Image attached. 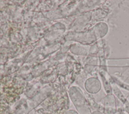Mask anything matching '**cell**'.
I'll return each instance as SVG.
<instances>
[{
  "instance_id": "cell-1",
  "label": "cell",
  "mask_w": 129,
  "mask_h": 114,
  "mask_svg": "<svg viewBox=\"0 0 129 114\" xmlns=\"http://www.w3.org/2000/svg\"><path fill=\"white\" fill-rule=\"evenodd\" d=\"M86 88L88 92L92 93H95L99 91L101 88V84L98 79L91 78L86 82Z\"/></svg>"
},
{
  "instance_id": "cell-2",
  "label": "cell",
  "mask_w": 129,
  "mask_h": 114,
  "mask_svg": "<svg viewBox=\"0 0 129 114\" xmlns=\"http://www.w3.org/2000/svg\"><path fill=\"white\" fill-rule=\"evenodd\" d=\"M91 114H102V113L99 111H94Z\"/></svg>"
},
{
  "instance_id": "cell-3",
  "label": "cell",
  "mask_w": 129,
  "mask_h": 114,
  "mask_svg": "<svg viewBox=\"0 0 129 114\" xmlns=\"http://www.w3.org/2000/svg\"><path fill=\"white\" fill-rule=\"evenodd\" d=\"M67 114H78V113L75 111H69L68 113H67Z\"/></svg>"
},
{
  "instance_id": "cell-4",
  "label": "cell",
  "mask_w": 129,
  "mask_h": 114,
  "mask_svg": "<svg viewBox=\"0 0 129 114\" xmlns=\"http://www.w3.org/2000/svg\"><path fill=\"white\" fill-rule=\"evenodd\" d=\"M120 114H124V113H120Z\"/></svg>"
}]
</instances>
